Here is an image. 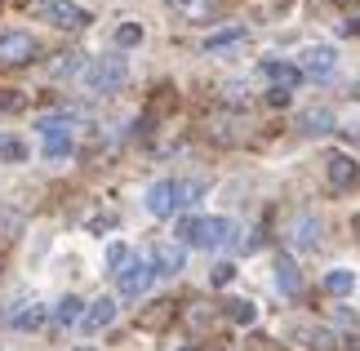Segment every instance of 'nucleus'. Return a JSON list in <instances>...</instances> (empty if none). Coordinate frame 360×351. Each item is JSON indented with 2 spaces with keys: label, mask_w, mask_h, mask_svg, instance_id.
<instances>
[{
  "label": "nucleus",
  "mask_w": 360,
  "mask_h": 351,
  "mask_svg": "<svg viewBox=\"0 0 360 351\" xmlns=\"http://www.w3.org/2000/svg\"><path fill=\"white\" fill-rule=\"evenodd\" d=\"M240 227L231 218H205V214H187L178 222V245H191V249H231L240 241L236 236Z\"/></svg>",
  "instance_id": "1"
},
{
  "label": "nucleus",
  "mask_w": 360,
  "mask_h": 351,
  "mask_svg": "<svg viewBox=\"0 0 360 351\" xmlns=\"http://www.w3.org/2000/svg\"><path fill=\"white\" fill-rule=\"evenodd\" d=\"M124 76H129L124 53H103V58L85 63V89H94V94H116L124 85Z\"/></svg>",
  "instance_id": "2"
},
{
  "label": "nucleus",
  "mask_w": 360,
  "mask_h": 351,
  "mask_svg": "<svg viewBox=\"0 0 360 351\" xmlns=\"http://www.w3.org/2000/svg\"><path fill=\"white\" fill-rule=\"evenodd\" d=\"M0 320L13 329H40L45 325V302H36L32 293H18V298H9L0 307Z\"/></svg>",
  "instance_id": "3"
},
{
  "label": "nucleus",
  "mask_w": 360,
  "mask_h": 351,
  "mask_svg": "<svg viewBox=\"0 0 360 351\" xmlns=\"http://www.w3.org/2000/svg\"><path fill=\"white\" fill-rule=\"evenodd\" d=\"M36 53H40V45H36L32 32H22V27L0 32V67H22V63H32Z\"/></svg>",
  "instance_id": "4"
},
{
  "label": "nucleus",
  "mask_w": 360,
  "mask_h": 351,
  "mask_svg": "<svg viewBox=\"0 0 360 351\" xmlns=\"http://www.w3.org/2000/svg\"><path fill=\"white\" fill-rule=\"evenodd\" d=\"M40 18L49 27H58V32H80V27H89V13L76 5V0H40Z\"/></svg>",
  "instance_id": "5"
},
{
  "label": "nucleus",
  "mask_w": 360,
  "mask_h": 351,
  "mask_svg": "<svg viewBox=\"0 0 360 351\" xmlns=\"http://www.w3.org/2000/svg\"><path fill=\"white\" fill-rule=\"evenodd\" d=\"M338 72V53L329 49V45H311V49H302V76H311V80H329Z\"/></svg>",
  "instance_id": "6"
},
{
  "label": "nucleus",
  "mask_w": 360,
  "mask_h": 351,
  "mask_svg": "<svg viewBox=\"0 0 360 351\" xmlns=\"http://www.w3.org/2000/svg\"><path fill=\"white\" fill-rule=\"evenodd\" d=\"M178 209V182L174 178H160V182H151L147 187V214H156V218H169Z\"/></svg>",
  "instance_id": "7"
},
{
  "label": "nucleus",
  "mask_w": 360,
  "mask_h": 351,
  "mask_svg": "<svg viewBox=\"0 0 360 351\" xmlns=\"http://www.w3.org/2000/svg\"><path fill=\"white\" fill-rule=\"evenodd\" d=\"M116 285H120V298H143V293L156 285V272H151V267L129 262V267H124V272L116 276Z\"/></svg>",
  "instance_id": "8"
},
{
  "label": "nucleus",
  "mask_w": 360,
  "mask_h": 351,
  "mask_svg": "<svg viewBox=\"0 0 360 351\" xmlns=\"http://www.w3.org/2000/svg\"><path fill=\"white\" fill-rule=\"evenodd\" d=\"M112 320H116V302H112V298H94V302L85 307V316H80V333H85V338H94V333L107 329Z\"/></svg>",
  "instance_id": "9"
},
{
  "label": "nucleus",
  "mask_w": 360,
  "mask_h": 351,
  "mask_svg": "<svg viewBox=\"0 0 360 351\" xmlns=\"http://www.w3.org/2000/svg\"><path fill=\"white\" fill-rule=\"evenodd\" d=\"M262 80H271L276 89H298L302 85V67L298 63H262Z\"/></svg>",
  "instance_id": "10"
},
{
  "label": "nucleus",
  "mask_w": 360,
  "mask_h": 351,
  "mask_svg": "<svg viewBox=\"0 0 360 351\" xmlns=\"http://www.w3.org/2000/svg\"><path fill=\"white\" fill-rule=\"evenodd\" d=\"M245 40H249V32H245V27H223V32L205 36V45H200V49H205V53H214V58H223L227 49H240Z\"/></svg>",
  "instance_id": "11"
},
{
  "label": "nucleus",
  "mask_w": 360,
  "mask_h": 351,
  "mask_svg": "<svg viewBox=\"0 0 360 351\" xmlns=\"http://www.w3.org/2000/svg\"><path fill=\"white\" fill-rule=\"evenodd\" d=\"M334 111H329V107H311V111H302V116H298V129L302 134H307V138H321V134H329V129H334Z\"/></svg>",
  "instance_id": "12"
},
{
  "label": "nucleus",
  "mask_w": 360,
  "mask_h": 351,
  "mask_svg": "<svg viewBox=\"0 0 360 351\" xmlns=\"http://www.w3.org/2000/svg\"><path fill=\"white\" fill-rule=\"evenodd\" d=\"M151 272H156V276H178V272H183V245H156V254H151Z\"/></svg>",
  "instance_id": "13"
},
{
  "label": "nucleus",
  "mask_w": 360,
  "mask_h": 351,
  "mask_svg": "<svg viewBox=\"0 0 360 351\" xmlns=\"http://www.w3.org/2000/svg\"><path fill=\"white\" fill-rule=\"evenodd\" d=\"M356 178H360V165L347 151H334V156H329V182H334V187H352Z\"/></svg>",
  "instance_id": "14"
},
{
  "label": "nucleus",
  "mask_w": 360,
  "mask_h": 351,
  "mask_svg": "<svg viewBox=\"0 0 360 351\" xmlns=\"http://www.w3.org/2000/svg\"><path fill=\"white\" fill-rule=\"evenodd\" d=\"M289 236H294L298 249H316V245H321V218H316V214H302Z\"/></svg>",
  "instance_id": "15"
},
{
  "label": "nucleus",
  "mask_w": 360,
  "mask_h": 351,
  "mask_svg": "<svg viewBox=\"0 0 360 351\" xmlns=\"http://www.w3.org/2000/svg\"><path fill=\"white\" fill-rule=\"evenodd\" d=\"M40 151H45V160H63L72 156V134H45V143H40Z\"/></svg>",
  "instance_id": "16"
},
{
  "label": "nucleus",
  "mask_w": 360,
  "mask_h": 351,
  "mask_svg": "<svg viewBox=\"0 0 360 351\" xmlns=\"http://www.w3.org/2000/svg\"><path fill=\"white\" fill-rule=\"evenodd\" d=\"M325 289H329V293H334V298H347V293L356 289V276L347 272V267H334V272H329V276H325Z\"/></svg>",
  "instance_id": "17"
},
{
  "label": "nucleus",
  "mask_w": 360,
  "mask_h": 351,
  "mask_svg": "<svg viewBox=\"0 0 360 351\" xmlns=\"http://www.w3.org/2000/svg\"><path fill=\"white\" fill-rule=\"evenodd\" d=\"M80 316H85V302L80 298H63L53 307V325H80Z\"/></svg>",
  "instance_id": "18"
},
{
  "label": "nucleus",
  "mask_w": 360,
  "mask_h": 351,
  "mask_svg": "<svg viewBox=\"0 0 360 351\" xmlns=\"http://www.w3.org/2000/svg\"><path fill=\"white\" fill-rule=\"evenodd\" d=\"M0 160H5V165H22L27 160V143H22V138L0 134Z\"/></svg>",
  "instance_id": "19"
},
{
  "label": "nucleus",
  "mask_w": 360,
  "mask_h": 351,
  "mask_svg": "<svg viewBox=\"0 0 360 351\" xmlns=\"http://www.w3.org/2000/svg\"><path fill=\"white\" fill-rule=\"evenodd\" d=\"M276 280H281V289H285V293H298V267L289 262V258L276 262Z\"/></svg>",
  "instance_id": "20"
},
{
  "label": "nucleus",
  "mask_w": 360,
  "mask_h": 351,
  "mask_svg": "<svg viewBox=\"0 0 360 351\" xmlns=\"http://www.w3.org/2000/svg\"><path fill=\"white\" fill-rule=\"evenodd\" d=\"M129 262H134L129 245H107V267H112V276H120V272H124Z\"/></svg>",
  "instance_id": "21"
},
{
  "label": "nucleus",
  "mask_w": 360,
  "mask_h": 351,
  "mask_svg": "<svg viewBox=\"0 0 360 351\" xmlns=\"http://www.w3.org/2000/svg\"><path fill=\"white\" fill-rule=\"evenodd\" d=\"M67 120H72L67 111H49V116H40V120H36V129H40V138H45V134H63V129H67Z\"/></svg>",
  "instance_id": "22"
},
{
  "label": "nucleus",
  "mask_w": 360,
  "mask_h": 351,
  "mask_svg": "<svg viewBox=\"0 0 360 351\" xmlns=\"http://www.w3.org/2000/svg\"><path fill=\"white\" fill-rule=\"evenodd\" d=\"M174 9L191 13V18H205V13H214V0H174Z\"/></svg>",
  "instance_id": "23"
},
{
  "label": "nucleus",
  "mask_w": 360,
  "mask_h": 351,
  "mask_svg": "<svg viewBox=\"0 0 360 351\" xmlns=\"http://www.w3.org/2000/svg\"><path fill=\"white\" fill-rule=\"evenodd\" d=\"M138 40H143V32H138L134 23H129V27H120V32H116V45H120V49H129V45H138Z\"/></svg>",
  "instance_id": "24"
},
{
  "label": "nucleus",
  "mask_w": 360,
  "mask_h": 351,
  "mask_svg": "<svg viewBox=\"0 0 360 351\" xmlns=\"http://www.w3.org/2000/svg\"><path fill=\"white\" fill-rule=\"evenodd\" d=\"M254 316H258V312H254L249 302H236V307H231V320H236V325H249Z\"/></svg>",
  "instance_id": "25"
},
{
  "label": "nucleus",
  "mask_w": 360,
  "mask_h": 351,
  "mask_svg": "<svg viewBox=\"0 0 360 351\" xmlns=\"http://www.w3.org/2000/svg\"><path fill=\"white\" fill-rule=\"evenodd\" d=\"M231 276H236V267H231V262H223V267H214V285H227Z\"/></svg>",
  "instance_id": "26"
},
{
  "label": "nucleus",
  "mask_w": 360,
  "mask_h": 351,
  "mask_svg": "<svg viewBox=\"0 0 360 351\" xmlns=\"http://www.w3.org/2000/svg\"><path fill=\"white\" fill-rule=\"evenodd\" d=\"M356 231H360V218H356Z\"/></svg>",
  "instance_id": "27"
},
{
  "label": "nucleus",
  "mask_w": 360,
  "mask_h": 351,
  "mask_svg": "<svg viewBox=\"0 0 360 351\" xmlns=\"http://www.w3.org/2000/svg\"><path fill=\"white\" fill-rule=\"evenodd\" d=\"M356 32H360V23H356Z\"/></svg>",
  "instance_id": "28"
}]
</instances>
